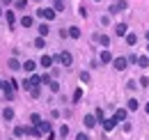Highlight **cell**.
<instances>
[{
  "instance_id": "obj_23",
  "label": "cell",
  "mask_w": 149,
  "mask_h": 140,
  "mask_svg": "<svg viewBox=\"0 0 149 140\" xmlns=\"http://www.w3.org/2000/svg\"><path fill=\"white\" fill-rule=\"evenodd\" d=\"M48 30H51V28H48L46 23H41V25H39V37H46V35H48Z\"/></svg>"
},
{
  "instance_id": "obj_41",
  "label": "cell",
  "mask_w": 149,
  "mask_h": 140,
  "mask_svg": "<svg viewBox=\"0 0 149 140\" xmlns=\"http://www.w3.org/2000/svg\"><path fill=\"white\" fill-rule=\"evenodd\" d=\"M96 2H99V0H96Z\"/></svg>"
},
{
  "instance_id": "obj_9",
  "label": "cell",
  "mask_w": 149,
  "mask_h": 140,
  "mask_svg": "<svg viewBox=\"0 0 149 140\" xmlns=\"http://www.w3.org/2000/svg\"><path fill=\"white\" fill-rule=\"evenodd\" d=\"M83 122H85V126H87V129H92L99 120H96V115H85V120H83Z\"/></svg>"
},
{
  "instance_id": "obj_17",
  "label": "cell",
  "mask_w": 149,
  "mask_h": 140,
  "mask_svg": "<svg viewBox=\"0 0 149 140\" xmlns=\"http://www.w3.org/2000/svg\"><path fill=\"white\" fill-rule=\"evenodd\" d=\"M69 37H71V39H78V37H80V28L71 25V28H69Z\"/></svg>"
},
{
  "instance_id": "obj_28",
  "label": "cell",
  "mask_w": 149,
  "mask_h": 140,
  "mask_svg": "<svg viewBox=\"0 0 149 140\" xmlns=\"http://www.w3.org/2000/svg\"><path fill=\"white\" fill-rule=\"evenodd\" d=\"M48 85H51V92H60V83L57 80H51Z\"/></svg>"
},
{
  "instance_id": "obj_11",
  "label": "cell",
  "mask_w": 149,
  "mask_h": 140,
  "mask_svg": "<svg viewBox=\"0 0 149 140\" xmlns=\"http://www.w3.org/2000/svg\"><path fill=\"white\" fill-rule=\"evenodd\" d=\"M7 67H9L12 71H16V69H23V64H19V60H16V57H12V60L7 62Z\"/></svg>"
},
{
  "instance_id": "obj_21",
  "label": "cell",
  "mask_w": 149,
  "mask_h": 140,
  "mask_svg": "<svg viewBox=\"0 0 149 140\" xmlns=\"http://www.w3.org/2000/svg\"><path fill=\"white\" fill-rule=\"evenodd\" d=\"M135 41H138V35L129 32V35H126V44H129V46H135Z\"/></svg>"
},
{
  "instance_id": "obj_10",
  "label": "cell",
  "mask_w": 149,
  "mask_h": 140,
  "mask_svg": "<svg viewBox=\"0 0 149 140\" xmlns=\"http://www.w3.org/2000/svg\"><path fill=\"white\" fill-rule=\"evenodd\" d=\"M23 69L28 71V74H32V71L37 69V64H35V60H25V62H23Z\"/></svg>"
},
{
  "instance_id": "obj_16",
  "label": "cell",
  "mask_w": 149,
  "mask_h": 140,
  "mask_svg": "<svg viewBox=\"0 0 149 140\" xmlns=\"http://www.w3.org/2000/svg\"><path fill=\"white\" fill-rule=\"evenodd\" d=\"M32 23H35V18H32V16H23V18H21V25H23V28H32Z\"/></svg>"
},
{
  "instance_id": "obj_40",
  "label": "cell",
  "mask_w": 149,
  "mask_h": 140,
  "mask_svg": "<svg viewBox=\"0 0 149 140\" xmlns=\"http://www.w3.org/2000/svg\"><path fill=\"white\" fill-rule=\"evenodd\" d=\"M147 37H149V32H147Z\"/></svg>"
},
{
  "instance_id": "obj_37",
  "label": "cell",
  "mask_w": 149,
  "mask_h": 140,
  "mask_svg": "<svg viewBox=\"0 0 149 140\" xmlns=\"http://www.w3.org/2000/svg\"><path fill=\"white\" fill-rule=\"evenodd\" d=\"M145 110H147V113H149V104H147V106H145Z\"/></svg>"
},
{
  "instance_id": "obj_2",
  "label": "cell",
  "mask_w": 149,
  "mask_h": 140,
  "mask_svg": "<svg viewBox=\"0 0 149 140\" xmlns=\"http://www.w3.org/2000/svg\"><path fill=\"white\" fill-rule=\"evenodd\" d=\"M57 62H60L62 67H71V62H74V57H71V53L62 51L60 55H57Z\"/></svg>"
},
{
  "instance_id": "obj_33",
  "label": "cell",
  "mask_w": 149,
  "mask_h": 140,
  "mask_svg": "<svg viewBox=\"0 0 149 140\" xmlns=\"http://www.w3.org/2000/svg\"><path fill=\"white\" fill-rule=\"evenodd\" d=\"M25 5H28V0H16V9H23Z\"/></svg>"
},
{
  "instance_id": "obj_34",
  "label": "cell",
  "mask_w": 149,
  "mask_h": 140,
  "mask_svg": "<svg viewBox=\"0 0 149 140\" xmlns=\"http://www.w3.org/2000/svg\"><path fill=\"white\" fill-rule=\"evenodd\" d=\"M80 80H83V83H87V80H90V74H87V71H83V74H80Z\"/></svg>"
},
{
  "instance_id": "obj_39",
  "label": "cell",
  "mask_w": 149,
  "mask_h": 140,
  "mask_svg": "<svg viewBox=\"0 0 149 140\" xmlns=\"http://www.w3.org/2000/svg\"><path fill=\"white\" fill-rule=\"evenodd\" d=\"M147 53H149V46H147Z\"/></svg>"
},
{
  "instance_id": "obj_5",
  "label": "cell",
  "mask_w": 149,
  "mask_h": 140,
  "mask_svg": "<svg viewBox=\"0 0 149 140\" xmlns=\"http://www.w3.org/2000/svg\"><path fill=\"white\" fill-rule=\"evenodd\" d=\"M115 32H117V37H126V35H129L126 23H117V25H115Z\"/></svg>"
},
{
  "instance_id": "obj_38",
  "label": "cell",
  "mask_w": 149,
  "mask_h": 140,
  "mask_svg": "<svg viewBox=\"0 0 149 140\" xmlns=\"http://www.w3.org/2000/svg\"><path fill=\"white\" fill-rule=\"evenodd\" d=\"M0 16H2V7H0Z\"/></svg>"
},
{
  "instance_id": "obj_8",
  "label": "cell",
  "mask_w": 149,
  "mask_h": 140,
  "mask_svg": "<svg viewBox=\"0 0 149 140\" xmlns=\"http://www.w3.org/2000/svg\"><path fill=\"white\" fill-rule=\"evenodd\" d=\"M115 126H117V120H115V117H108V120H103V129H106V131H112Z\"/></svg>"
},
{
  "instance_id": "obj_13",
  "label": "cell",
  "mask_w": 149,
  "mask_h": 140,
  "mask_svg": "<svg viewBox=\"0 0 149 140\" xmlns=\"http://www.w3.org/2000/svg\"><path fill=\"white\" fill-rule=\"evenodd\" d=\"M39 131H41V136H44V133H46V136H48V133H51V122H41L37 126Z\"/></svg>"
},
{
  "instance_id": "obj_1",
  "label": "cell",
  "mask_w": 149,
  "mask_h": 140,
  "mask_svg": "<svg viewBox=\"0 0 149 140\" xmlns=\"http://www.w3.org/2000/svg\"><path fill=\"white\" fill-rule=\"evenodd\" d=\"M37 16L46 18V21H53V18H55V7H39Z\"/></svg>"
},
{
  "instance_id": "obj_3",
  "label": "cell",
  "mask_w": 149,
  "mask_h": 140,
  "mask_svg": "<svg viewBox=\"0 0 149 140\" xmlns=\"http://www.w3.org/2000/svg\"><path fill=\"white\" fill-rule=\"evenodd\" d=\"M126 7H129V2H126V0H117L115 5H110V14H117V12L126 9Z\"/></svg>"
},
{
  "instance_id": "obj_24",
  "label": "cell",
  "mask_w": 149,
  "mask_h": 140,
  "mask_svg": "<svg viewBox=\"0 0 149 140\" xmlns=\"http://www.w3.org/2000/svg\"><path fill=\"white\" fill-rule=\"evenodd\" d=\"M138 64H140V67H149V57L147 55H140V57H138Z\"/></svg>"
},
{
  "instance_id": "obj_20",
  "label": "cell",
  "mask_w": 149,
  "mask_h": 140,
  "mask_svg": "<svg viewBox=\"0 0 149 140\" xmlns=\"http://www.w3.org/2000/svg\"><path fill=\"white\" fill-rule=\"evenodd\" d=\"M30 124H32V126H39V124H41V117H39L37 113H32V115H30Z\"/></svg>"
},
{
  "instance_id": "obj_30",
  "label": "cell",
  "mask_w": 149,
  "mask_h": 140,
  "mask_svg": "<svg viewBox=\"0 0 149 140\" xmlns=\"http://www.w3.org/2000/svg\"><path fill=\"white\" fill-rule=\"evenodd\" d=\"M60 136H62V138H67V136H69V126H67V124L60 129Z\"/></svg>"
},
{
  "instance_id": "obj_7",
  "label": "cell",
  "mask_w": 149,
  "mask_h": 140,
  "mask_svg": "<svg viewBox=\"0 0 149 140\" xmlns=\"http://www.w3.org/2000/svg\"><path fill=\"white\" fill-rule=\"evenodd\" d=\"M99 60H101L103 64H108V62H112L115 57H112V53H110V51H101V55H99Z\"/></svg>"
},
{
  "instance_id": "obj_12",
  "label": "cell",
  "mask_w": 149,
  "mask_h": 140,
  "mask_svg": "<svg viewBox=\"0 0 149 140\" xmlns=\"http://www.w3.org/2000/svg\"><path fill=\"white\" fill-rule=\"evenodd\" d=\"M25 133H28V136H35V138L41 136V131H39L37 126H25Z\"/></svg>"
},
{
  "instance_id": "obj_27",
  "label": "cell",
  "mask_w": 149,
  "mask_h": 140,
  "mask_svg": "<svg viewBox=\"0 0 149 140\" xmlns=\"http://www.w3.org/2000/svg\"><path fill=\"white\" fill-rule=\"evenodd\" d=\"M14 136H25V126H16V129H14Z\"/></svg>"
},
{
  "instance_id": "obj_18",
  "label": "cell",
  "mask_w": 149,
  "mask_h": 140,
  "mask_svg": "<svg viewBox=\"0 0 149 140\" xmlns=\"http://www.w3.org/2000/svg\"><path fill=\"white\" fill-rule=\"evenodd\" d=\"M2 117H5V120H14V110H12L9 106H7V108L2 110Z\"/></svg>"
},
{
  "instance_id": "obj_4",
  "label": "cell",
  "mask_w": 149,
  "mask_h": 140,
  "mask_svg": "<svg viewBox=\"0 0 149 140\" xmlns=\"http://www.w3.org/2000/svg\"><path fill=\"white\" fill-rule=\"evenodd\" d=\"M112 64H115V69H117V71H124V69H126V64H129V60H126V57H115Z\"/></svg>"
},
{
  "instance_id": "obj_31",
  "label": "cell",
  "mask_w": 149,
  "mask_h": 140,
  "mask_svg": "<svg viewBox=\"0 0 149 140\" xmlns=\"http://www.w3.org/2000/svg\"><path fill=\"white\" fill-rule=\"evenodd\" d=\"M94 115H96V120H99V122H103V120H106V117H103V110H101V108H99V110H96Z\"/></svg>"
},
{
  "instance_id": "obj_29",
  "label": "cell",
  "mask_w": 149,
  "mask_h": 140,
  "mask_svg": "<svg viewBox=\"0 0 149 140\" xmlns=\"http://www.w3.org/2000/svg\"><path fill=\"white\" fill-rule=\"evenodd\" d=\"M64 9V0H55V12H62Z\"/></svg>"
},
{
  "instance_id": "obj_15",
  "label": "cell",
  "mask_w": 149,
  "mask_h": 140,
  "mask_svg": "<svg viewBox=\"0 0 149 140\" xmlns=\"http://www.w3.org/2000/svg\"><path fill=\"white\" fill-rule=\"evenodd\" d=\"M5 16H7V23H9V28H14V23H16V16H14V12H5Z\"/></svg>"
},
{
  "instance_id": "obj_14",
  "label": "cell",
  "mask_w": 149,
  "mask_h": 140,
  "mask_svg": "<svg viewBox=\"0 0 149 140\" xmlns=\"http://www.w3.org/2000/svg\"><path fill=\"white\" fill-rule=\"evenodd\" d=\"M51 64H53V57H51V55H41V67H44V69H48Z\"/></svg>"
},
{
  "instance_id": "obj_36",
  "label": "cell",
  "mask_w": 149,
  "mask_h": 140,
  "mask_svg": "<svg viewBox=\"0 0 149 140\" xmlns=\"http://www.w3.org/2000/svg\"><path fill=\"white\" fill-rule=\"evenodd\" d=\"M2 88H5V83H2V80H0V90H2Z\"/></svg>"
},
{
  "instance_id": "obj_19",
  "label": "cell",
  "mask_w": 149,
  "mask_h": 140,
  "mask_svg": "<svg viewBox=\"0 0 149 140\" xmlns=\"http://www.w3.org/2000/svg\"><path fill=\"white\" fill-rule=\"evenodd\" d=\"M126 108H129V110H138V108H140V101H138V99H129V106H126Z\"/></svg>"
},
{
  "instance_id": "obj_35",
  "label": "cell",
  "mask_w": 149,
  "mask_h": 140,
  "mask_svg": "<svg viewBox=\"0 0 149 140\" xmlns=\"http://www.w3.org/2000/svg\"><path fill=\"white\" fill-rule=\"evenodd\" d=\"M76 140H90V138H87L85 133H78V136H76Z\"/></svg>"
},
{
  "instance_id": "obj_32",
  "label": "cell",
  "mask_w": 149,
  "mask_h": 140,
  "mask_svg": "<svg viewBox=\"0 0 149 140\" xmlns=\"http://www.w3.org/2000/svg\"><path fill=\"white\" fill-rule=\"evenodd\" d=\"M149 85V78L147 76H142V78H140V88H147Z\"/></svg>"
},
{
  "instance_id": "obj_25",
  "label": "cell",
  "mask_w": 149,
  "mask_h": 140,
  "mask_svg": "<svg viewBox=\"0 0 149 140\" xmlns=\"http://www.w3.org/2000/svg\"><path fill=\"white\" fill-rule=\"evenodd\" d=\"M80 99H83V90L78 88V90H76V92H74V104H78Z\"/></svg>"
},
{
  "instance_id": "obj_6",
  "label": "cell",
  "mask_w": 149,
  "mask_h": 140,
  "mask_svg": "<svg viewBox=\"0 0 149 140\" xmlns=\"http://www.w3.org/2000/svg\"><path fill=\"white\" fill-rule=\"evenodd\" d=\"M112 117H115V120H117V122H124V120H126V108H117V110H115V115H112Z\"/></svg>"
},
{
  "instance_id": "obj_26",
  "label": "cell",
  "mask_w": 149,
  "mask_h": 140,
  "mask_svg": "<svg viewBox=\"0 0 149 140\" xmlns=\"http://www.w3.org/2000/svg\"><path fill=\"white\" fill-rule=\"evenodd\" d=\"M35 46H37V48H44V46H46V41H44V37H37V39H35Z\"/></svg>"
},
{
  "instance_id": "obj_22",
  "label": "cell",
  "mask_w": 149,
  "mask_h": 140,
  "mask_svg": "<svg viewBox=\"0 0 149 140\" xmlns=\"http://www.w3.org/2000/svg\"><path fill=\"white\" fill-rule=\"evenodd\" d=\"M96 39H99V44H101V46H108V44H110V37H108V35H99Z\"/></svg>"
}]
</instances>
